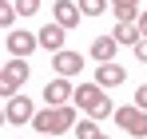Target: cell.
<instances>
[{"instance_id": "cell-1", "label": "cell", "mask_w": 147, "mask_h": 139, "mask_svg": "<svg viewBox=\"0 0 147 139\" xmlns=\"http://www.w3.org/2000/svg\"><path fill=\"white\" fill-rule=\"evenodd\" d=\"M32 127L40 135H64V131L76 127V107H40L36 119H32Z\"/></svg>"}, {"instance_id": "cell-2", "label": "cell", "mask_w": 147, "mask_h": 139, "mask_svg": "<svg viewBox=\"0 0 147 139\" xmlns=\"http://www.w3.org/2000/svg\"><path fill=\"white\" fill-rule=\"evenodd\" d=\"M72 95H76V88H72V80H64V76H56V80L44 84V103L48 107H68Z\"/></svg>"}, {"instance_id": "cell-3", "label": "cell", "mask_w": 147, "mask_h": 139, "mask_svg": "<svg viewBox=\"0 0 147 139\" xmlns=\"http://www.w3.org/2000/svg\"><path fill=\"white\" fill-rule=\"evenodd\" d=\"M4 119L8 123H32L36 119V107H32V99L28 95H8V103H4Z\"/></svg>"}, {"instance_id": "cell-4", "label": "cell", "mask_w": 147, "mask_h": 139, "mask_svg": "<svg viewBox=\"0 0 147 139\" xmlns=\"http://www.w3.org/2000/svg\"><path fill=\"white\" fill-rule=\"evenodd\" d=\"M24 80H28V60H8V64H4V72H0V92L12 95Z\"/></svg>"}, {"instance_id": "cell-5", "label": "cell", "mask_w": 147, "mask_h": 139, "mask_svg": "<svg viewBox=\"0 0 147 139\" xmlns=\"http://www.w3.org/2000/svg\"><path fill=\"white\" fill-rule=\"evenodd\" d=\"M72 103L80 107V111H88V115H92L99 103H103V88H99L96 80H92V84H80V88H76V95H72Z\"/></svg>"}, {"instance_id": "cell-6", "label": "cell", "mask_w": 147, "mask_h": 139, "mask_svg": "<svg viewBox=\"0 0 147 139\" xmlns=\"http://www.w3.org/2000/svg\"><path fill=\"white\" fill-rule=\"evenodd\" d=\"M4 48L12 52V60H28L36 48H40V40L32 36V32H8V40H4Z\"/></svg>"}, {"instance_id": "cell-7", "label": "cell", "mask_w": 147, "mask_h": 139, "mask_svg": "<svg viewBox=\"0 0 147 139\" xmlns=\"http://www.w3.org/2000/svg\"><path fill=\"white\" fill-rule=\"evenodd\" d=\"M52 72L64 76V80H68V76H80V72H84V56H80V52H56V56H52Z\"/></svg>"}, {"instance_id": "cell-8", "label": "cell", "mask_w": 147, "mask_h": 139, "mask_svg": "<svg viewBox=\"0 0 147 139\" xmlns=\"http://www.w3.org/2000/svg\"><path fill=\"white\" fill-rule=\"evenodd\" d=\"M52 16H56V24H60V28H76L84 12H80V4H76V0H56Z\"/></svg>"}, {"instance_id": "cell-9", "label": "cell", "mask_w": 147, "mask_h": 139, "mask_svg": "<svg viewBox=\"0 0 147 139\" xmlns=\"http://www.w3.org/2000/svg\"><path fill=\"white\" fill-rule=\"evenodd\" d=\"M64 32H68V28H60V24L52 20V24L40 28V36H36V40H40V48H48L52 56H56V52H64Z\"/></svg>"}, {"instance_id": "cell-10", "label": "cell", "mask_w": 147, "mask_h": 139, "mask_svg": "<svg viewBox=\"0 0 147 139\" xmlns=\"http://www.w3.org/2000/svg\"><path fill=\"white\" fill-rule=\"evenodd\" d=\"M123 76H127V72H123L119 64L111 60V64H99V72H96V84H99V88H119V84H123Z\"/></svg>"}, {"instance_id": "cell-11", "label": "cell", "mask_w": 147, "mask_h": 139, "mask_svg": "<svg viewBox=\"0 0 147 139\" xmlns=\"http://www.w3.org/2000/svg\"><path fill=\"white\" fill-rule=\"evenodd\" d=\"M115 36H96V40H92V56H96L99 64H111V60H115Z\"/></svg>"}, {"instance_id": "cell-12", "label": "cell", "mask_w": 147, "mask_h": 139, "mask_svg": "<svg viewBox=\"0 0 147 139\" xmlns=\"http://www.w3.org/2000/svg\"><path fill=\"white\" fill-rule=\"evenodd\" d=\"M111 12L119 24H135L139 20V0H111Z\"/></svg>"}, {"instance_id": "cell-13", "label": "cell", "mask_w": 147, "mask_h": 139, "mask_svg": "<svg viewBox=\"0 0 147 139\" xmlns=\"http://www.w3.org/2000/svg\"><path fill=\"white\" fill-rule=\"evenodd\" d=\"M111 36H115V44H139V40H143V32H139V24H119V28H115V32H111Z\"/></svg>"}, {"instance_id": "cell-14", "label": "cell", "mask_w": 147, "mask_h": 139, "mask_svg": "<svg viewBox=\"0 0 147 139\" xmlns=\"http://www.w3.org/2000/svg\"><path fill=\"white\" fill-rule=\"evenodd\" d=\"M127 135H131V139H147V111H143V107H139L135 119L127 123Z\"/></svg>"}, {"instance_id": "cell-15", "label": "cell", "mask_w": 147, "mask_h": 139, "mask_svg": "<svg viewBox=\"0 0 147 139\" xmlns=\"http://www.w3.org/2000/svg\"><path fill=\"white\" fill-rule=\"evenodd\" d=\"M80 12L84 16H103L107 12V0H80Z\"/></svg>"}, {"instance_id": "cell-16", "label": "cell", "mask_w": 147, "mask_h": 139, "mask_svg": "<svg viewBox=\"0 0 147 139\" xmlns=\"http://www.w3.org/2000/svg\"><path fill=\"white\" fill-rule=\"evenodd\" d=\"M76 135H80V139H99L96 119H80V123H76Z\"/></svg>"}, {"instance_id": "cell-17", "label": "cell", "mask_w": 147, "mask_h": 139, "mask_svg": "<svg viewBox=\"0 0 147 139\" xmlns=\"http://www.w3.org/2000/svg\"><path fill=\"white\" fill-rule=\"evenodd\" d=\"M16 16H20V12H16V4H12V0H4V4H0V24H4V28H12Z\"/></svg>"}, {"instance_id": "cell-18", "label": "cell", "mask_w": 147, "mask_h": 139, "mask_svg": "<svg viewBox=\"0 0 147 139\" xmlns=\"http://www.w3.org/2000/svg\"><path fill=\"white\" fill-rule=\"evenodd\" d=\"M16 12L20 16H36L40 12V0H16Z\"/></svg>"}, {"instance_id": "cell-19", "label": "cell", "mask_w": 147, "mask_h": 139, "mask_svg": "<svg viewBox=\"0 0 147 139\" xmlns=\"http://www.w3.org/2000/svg\"><path fill=\"white\" fill-rule=\"evenodd\" d=\"M135 107H143V111H147V84L135 88Z\"/></svg>"}, {"instance_id": "cell-20", "label": "cell", "mask_w": 147, "mask_h": 139, "mask_svg": "<svg viewBox=\"0 0 147 139\" xmlns=\"http://www.w3.org/2000/svg\"><path fill=\"white\" fill-rule=\"evenodd\" d=\"M135 60H139V64H147V36L135 44Z\"/></svg>"}, {"instance_id": "cell-21", "label": "cell", "mask_w": 147, "mask_h": 139, "mask_svg": "<svg viewBox=\"0 0 147 139\" xmlns=\"http://www.w3.org/2000/svg\"><path fill=\"white\" fill-rule=\"evenodd\" d=\"M135 24H139V32L147 36V12H139V20H135Z\"/></svg>"}, {"instance_id": "cell-22", "label": "cell", "mask_w": 147, "mask_h": 139, "mask_svg": "<svg viewBox=\"0 0 147 139\" xmlns=\"http://www.w3.org/2000/svg\"><path fill=\"white\" fill-rule=\"evenodd\" d=\"M44 139H56V135H44Z\"/></svg>"}, {"instance_id": "cell-23", "label": "cell", "mask_w": 147, "mask_h": 139, "mask_svg": "<svg viewBox=\"0 0 147 139\" xmlns=\"http://www.w3.org/2000/svg\"><path fill=\"white\" fill-rule=\"evenodd\" d=\"M99 139H107V135H99Z\"/></svg>"}]
</instances>
